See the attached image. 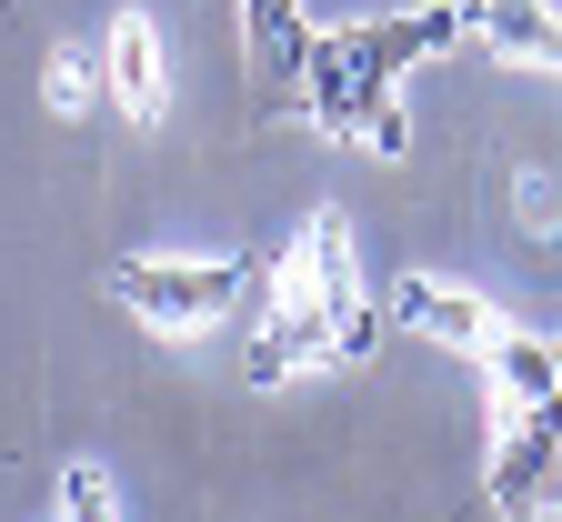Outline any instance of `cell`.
Instances as JSON below:
<instances>
[{
	"instance_id": "5b68a950",
	"label": "cell",
	"mask_w": 562,
	"mask_h": 522,
	"mask_svg": "<svg viewBox=\"0 0 562 522\" xmlns=\"http://www.w3.org/2000/svg\"><path fill=\"white\" fill-rule=\"evenodd\" d=\"M241 51H251V101L281 111V101H302L322 31L302 21V0H241Z\"/></svg>"
},
{
	"instance_id": "52a82bcc",
	"label": "cell",
	"mask_w": 562,
	"mask_h": 522,
	"mask_svg": "<svg viewBox=\"0 0 562 522\" xmlns=\"http://www.w3.org/2000/svg\"><path fill=\"white\" fill-rule=\"evenodd\" d=\"M111 101H121V121H161V101H171V70H161V21L151 11H121V31H111Z\"/></svg>"
},
{
	"instance_id": "ba28073f",
	"label": "cell",
	"mask_w": 562,
	"mask_h": 522,
	"mask_svg": "<svg viewBox=\"0 0 562 522\" xmlns=\"http://www.w3.org/2000/svg\"><path fill=\"white\" fill-rule=\"evenodd\" d=\"M492 392H503V402H562V362L513 332L503 352H492Z\"/></svg>"
},
{
	"instance_id": "9c48e42d",
	"label": "cell",
	"mask_w": 562,
	"mask_h": 522,
	"mask_svg": "<svg viewBox=\"0 0 562 522\" xmlns=\"http://www.w3.org/2000/svg\"><path fill=\"white\" fill-rule=\"evenodd\" d=\"M60 522H121V512H111V473H101V463H70V473H60Z\"/></svg>"
},
{
	"instance_id": "8992f818",
	"label": "cell",
	"mask_w": 562,
	"mask_h": 522,
	"mask_svg": "<svg viewBox=\"0 0 562 522\" xmlns=\"http://www.w3.org/2000/svg\"><path fill=\"white\" fill-rule=\"evenodd\" d=\"M392 322L432 332V342H452V352H482V362L513 342V312L482 302V291H462V281H392Z\"/></svg>"
},
{
	"instance_id": "7a4b0ae2",
	"label": "cell",
	"mask_w": 562,
	"mask_h": 522,
	"mask_svg": "<svg viewBox=\"0 0 562 522\" xmlns=\"http://www.w3.org/2000/svg\"><path fill=\"white\" fill-rule=\"evenodd\" d=\"M382 332V312L362 302V262H351V221L341 211H312L302 221V242L292 262H281L271 281V322L251 342V382H281V371H302V362H362Z\"/></svg>"
},
{
	"instance_id": "3957f363",
	"label": "cell",
	"mask_w": 562,
	"mask_h": 522,
	"mask_svg": "<svg viewBox=\"0 0 562 522\" xmlns=\"http://www.w3.org/2000/svg\"><path fill=\"white\" fill-rule=\"evenodd\" d=\"M261 281V262H111V302L151 332H211Z\"/></svg>"
},
{
	"instance_id": "6da1fadb",
	"label": "cell",
	"mask_w": 562,
	"mask_h": 522,
	"mask_svg": "<svg viewBox=\"0 0 562 522\" xmlns=\"http://www.w3.org/2000/svg\"><path fill=\"white\" fill-rule=\"evenodd\" d=\"M472 31V0H432V11H392V21H351V31H322L312 51V81H302V111L331 131V141H372V152H412L402 131V70L432 60L442 41Z\"/></svg>"
},
{
	"instance_id": "30bf717a",
	"label": "cell",
	"mask_w": 562,
	"mask_h": 522,
	"mask_svg": "<svg viewBox=\"0 0 562 522\" xmlns=\"http://www.w3.org/2000/svg\"><path fill=\"white\" fill-rule=\"evenodd\" d=\"M101 81H111V60H91V51H60V60H50V101H60V111H91Z\"/></svg>"
},
{
	"instance_id": "8fae6325",
	"label": "cell",
	"mask_w": 562,
	"mask_h": 522,
	"mask_svg": "<svg viewBox=\"0 0 562 522\" xmlns=\"http://www.w3.org/2000/svg\"><path fill=\"white\" fill-rule=\"evenodd\" d=\"M552 362H562V352H552Z\"/></svg>"
},
{
	"instance_id": "277c9868",
	"label": "cell",
	"mask_w": 562,
	"mask_h": 522,
	"mask_svg": "<svg viewBox=\"0 0 562 522\" xmlns=\"http://www.w3.org/2000/svg\"><path fill=\"white\" fill-rule=\"evenodd\" d=\"M482 492L503 512L562 522V402H503V442H492Z\"/></svg>"
}]
</instances>
